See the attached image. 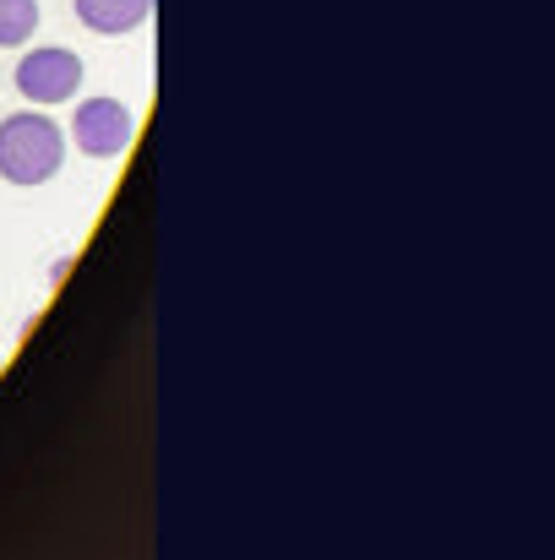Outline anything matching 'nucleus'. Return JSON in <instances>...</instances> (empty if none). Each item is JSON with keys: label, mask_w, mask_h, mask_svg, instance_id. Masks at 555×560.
Instances as JSON below:
<instances>
[{"label": "nucleus", "mask_w": 555, "mask_h": 560, "mask_svg": "<svg viewBox=\"0 0 555 560\" xmlns=\"http://www.w3.org/2000/svg\"><path fill=\"white\" fill-rule=\"evenodd\" d=\"M82 88V60L60 44H38L16 60V93L33 104V109H49V104H71Z\"/></svg>", "instance_id": "2"}, {"label": "nucleus", "mask_w": 555, "mask_h": 560, "mask_svg": "<svg viewBox=\"0 0 555 560\" xmlns=\"http://www.w3.org/2000/svg\"><path fill=\"white\" fill-rule=\"evenodd\" d=\"M137 137V115L120 98H82L71 115V142L88 159H120Z\"/></svg>", "instance_id": "3"}, {"label": "nucleus", "mask_w": 555, "mask_h": 560, "mask_svg": "<svg viewBox=\"0 0 555 560\" xmlns=\"http://www.w3.org/2000/svg\"><path fill=\"white\" fill-rule=\"evenodd\" d=\"M38 33V0H0V49H16Z\"/></svg>", "instance_id": "5"}, {"label": "nucleus", "mask_w": 555, "mask_h": 560, "mask_svg": "<svg viewBox=\"0 0 555 560\" xmlns=\"http://www.w3.org/2000/svg\"><path fill=\"white\" fill-rule=\"evenodd\" d=\"M71 5H77V22L104 38H126L153 16V0H71Z\"/></svg>", "instance_id": "4"}, {"label": "nucleus", "mask_w": 555, "mask_h": 560, "mask_svg": "<svg viewBox=\"0 0 555 560\" xmlns=\"http://www.w3.org/2000/svg\"><path fill=\"white\" fill-rule=\"evenodd\" d=\"M66 164V131L44 109H22L0 120V180L49 186Z\"/></svg>", "instance_id": "1"}]
</instances>
